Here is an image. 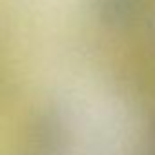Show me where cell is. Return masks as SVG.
Returning a JSON list of instances; mask_svg holds the SVG:
<instances>
[{"instance_id": "7a4b0ae2", "label": "cell", "mask_w": 155, "mask_h": 155, "mask_svg": "<svg viewBox=\"0 0 155 155\" xmlns=\"http://www.w3.org/2000/svg\"><path fill=\"white\" fill-rule=\"evenodd\" d=\"M95 9L102 24L126 29L140 20L144 2L142 0H97Z\"/></svg>"}, {"instance_id": "6da1fadb", "label": "cell", "mask_w": 155, "mask_h": 155, "mask_svg": "<svg viewBox=\"0 0 155 155\" xmlns=\"http://www.w3.org/2000/svg\"><path fill=\"white\" fill-rule=\"evenodd\" d=\"M69 131L64 119L55 111L38 113L26 133V155H64Z\"/></svg>"}, {"instance_id": "3957f363", "label": "cell", "mask_w": 155, "mask_h": 155, "mask_svg": "<svg viewBox=\"0 0 155 155\" xmlns=\"http://www.w3.org/2000/svg\"><path fill=\"white\" fill-rule=\"evenodd\" d=\"M150 137H151V142H153V148H155V115H153L151 124H150Z\"/></svg>"}]
</instances>
